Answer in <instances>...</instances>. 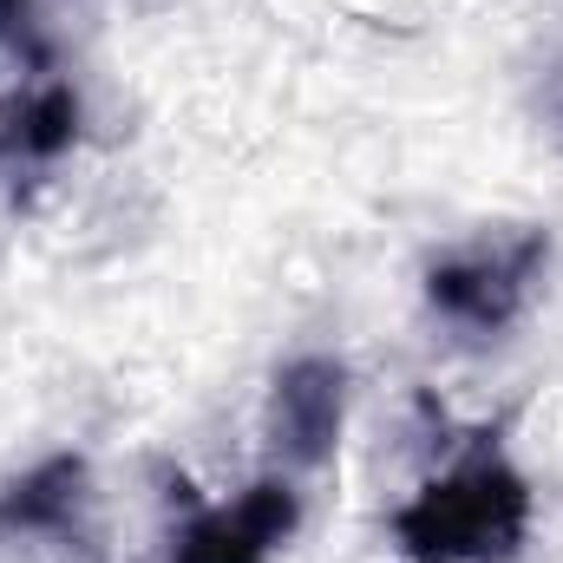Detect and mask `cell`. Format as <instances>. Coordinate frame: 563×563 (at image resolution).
<instances>
[{
    "mask_svg": "<svg viewBox=\"0 0 563 563\" xmlns=\"http://www.w3.org/2000/svg\"><path fill=\"white\" fill-rule=\"evenodd\" d=\"M538 531V485L505 445V426H472L387 511L400 563H518Z\"/></svg>",
    "mask_w": 563,
    "mask_h": 563,
    "instance_id": "obj_1",
    "label": "cell"
},
{
    "mask_svg": "<svg viewBox=\"0 0 563 563\" xmlns=\"http://www.w3.org/2000/svg\"><path fill=\"white\" fill-rule=\"evenodd\" d=\"M551 230L544 223H485L439 243L420 269L426 314L459 341H505L544 295L551 276Z\"/></svg>",
    "mask_w": 563,
    "mask_h": 563,
    "instance_id": "obj_2",
    "label": "cell"
},
{
    "mask_svg": "<svg viewBox=\"0 0 563 563\" xmlns=\"http://www.w3.org/2000/svg\"><path fill=\"white\" fill-rule=\"evenodd\" d=\"M347 407H354V374L341 354L328 347H301L288 354L263 394V452L269 472H288L295 485H308L314 472L334 465L341 432H347Z\"/></svg>",
    "mask_w": 563,
    "mask_h": 563,
    "instance_id": "obj_3",
    "label": "cell"
},
{
    "mask_svg": "<svg viewBox=\"0 0 563 563\" xmlns=\"http://www.w3.org/2000/svg\"><path fill=\"white\" fill-rule=\"evenodd\" d=\"M295 531H301V485L263 465L243 492L190 505L170 531L164 563H276Z\"/></svg>",
    "mask_w": 563,
    "mask_h": 563,
    "instance_id": "obj_4",
    "label": "cell"
},
{
    "mask_svg": "<svg viewBox=\"0 0 563 563\" xmlns=\"http://www.w3.org/2000/svg\"><path fill=\"white\" fill-rule=\"evenodd\" d=\"M79 139H86V99L53 59L7 73V86H0V184L20 190V184L53 177L79 151Z\"/></svg>",
    "mask_w": 563,
    "mask_h": 563,
    "instance_id": "obj_5",
    "label": "cell"
},
{
    "mask_svg": "<svg viewBox=\"0 0 563 563\" xmlns=\"http://www.w3.org/2000/svg\"><path fill=\"white\" fill-rule=\"evenodd\" d=\"M0 544L79 558L99 544V485L86 452H46L0 485Z\"/></svg>",
    "mask_w": 563,
    "mask_h": 563,
    "instance_id": "obj_6",
    "label": "cell"
}]
</instances>
